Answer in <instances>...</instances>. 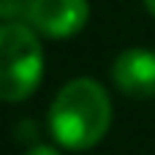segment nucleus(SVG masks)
Wrapping results in <instances>:
<instances>
[{
    "mask_svg": "<svg viewBox=\"0 0 155 155\" xmlns=\"http://www.w3.org/2000/svg\"><path fill=\"white\" fill-rule=\"evenodd\" d=\"M144 8H147V11L155 16V0H144Z\"/></svg>",
    "mask_w": 155,
    "mask_h": 155,
    "instance_id": "0eeeda50",
    "label": "nucleus"
},
{
    "mask_svg": "<svg viewBox=\"0 0 155 155\" xmlns=\"http://www.w3.org/2000/svg\"><path fill=\"white\" fill-rule=\"evenodd\" d=\"M112 79L117 90L131 98H155V52L142 46L120 52L112 63Z\"/></svg>",
    "mask_w": 155,
    "mask_h": 155,
    "instance_id": "20e7f679",
    "label": "nucleus"
},
{
    "mask_svg": "<svg viewBox=\"0 0 155 155\" xmlns=\"http://www.w3.org/2000/svg\"><path fill=\"white\" fill-rule=\"evenodd\" d=\"M30 0H0V19L3 22H16L22 14H27Z\"/></svg>",
    "mask_w": 155,
    "mask_h": 155,
    "instance_id": "39448f33",
    "label": "nucleus"
},
{
    "mask_svg": "<svg viewBox=\"0 0 155 155\" xmlns=\"http://www.w3.org/2000/svg\"><path fill=\"white\" fill-rule=\"evenodd\" d=\"M25 155H60L57 147H49V144H35V147H30Z\"/></svg>",
    "mask_w": 155,
    "mask_h": 155,
    "instance_id": "423d86ee",
    "label": "nucleus"
},
{
    "mask_svg": "<svg viewBox=\"0 0 155 155\" xmlns=\"http://www.w3.org/2000/svg\"><path fill=\"white\" fill-rule=\"evenodd\" d=\"M27 22L46 38H71L90 19L87 0H30Z\"/></svg>",
    "mask_w": 155,
    "mask_h": 155,
    "instance_id": "7ed1b4c3",
    "label": "nucleus"
},
{
    "mask_svg": "<svg viewBox=\"0 0 155 155\" xmlns=\"http://www.w3.org/2000/svg\"><path fill=\"white\" fill-rule=\"evenodd\" d=\"M44 76V49L30 25H0V101L16 104L35 93Z\"/></svg>",
    "mask_w": 155,
    "mask_h": 155,
    "instance_id": "f03ea898",
    "label": "nucleus"
},
{
    "mask_svg": "<svg viewBox=\"0 0 155 155\" xmlns=\"http://www.w3.org/2000/svg\"><path fill=\"white\" fill-rule=\"evenodd\" d=\"M112 125V101L101 82L76 76L65 82L49 106V131L65 150L95 147Z\"/></svg>",
    "mask_w": 155,
    "mask_h": 155,
    "instance_id": "f257e3e1",
    "label": "nucleus"
}]
</instances>
